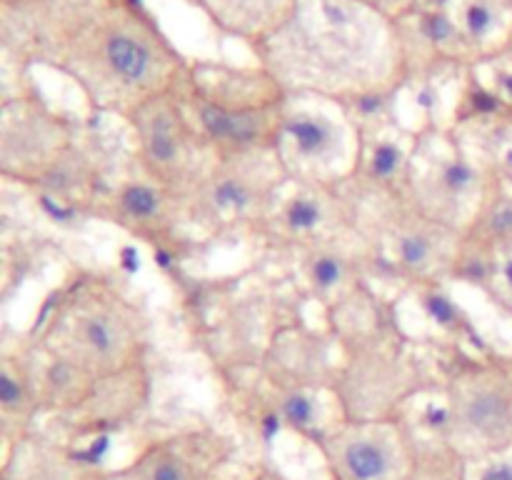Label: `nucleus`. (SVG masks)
<instances>
[{
    "mask_svg": "<svg viewBox=\"0 0 512 480\" xmlns=\"http://www.w3.org/2000/svg\"><path fill=\"white\" fill-rule=\"evenodd\" d=\"M40 63L68 75L95 113L128 120L145 100L178 90L190 65L138 0L50 5L33 38Z\"/></svg>",
    "mask_w": 512,
    "mask_h": 480,
    "instance_id": "obj_1",
    "label": "nucleus"
},
{
    "mask_svg": "<svg viewBox=\"0 0 512 480\" xmlns=\"http://www.w3.org/2000/svg\"><path fill=\"white\" fill-rule=\"evenodd\" d=\"M258 55L290 98L318 95L340 105L365 93H400L410 83L395 20L365 0H298Z\"/></svg>",
    "mask_w": 512,
    "mask_h": 480,
    "instance_id": "obj_2",
    "label": "nucleus"
},
{
    "mask_svg": "<svg viewBox=\"0 0 512 480\" xmlns=\"http://www.w3.org/2000/svg\"><path fill=\"white\" fill-rule=\"evenodd\" d=\"M343 360L330 378L340 420H385L408 413L418 395L440 393L395 315V303L370 288L328 315Z\"/></svg>",
    "mask_w": 512,
    "mask_h": 480,
    "instance_id": "obj_3",
    "label": "nucleus"
},
{
    "mask_svg": "<svg viewBox=\"0 0 512 480\" xmlns=\"http://www.w3.org/2000/svg\"><path fill=\"white\" fill-rule=\"evenodd\" d=\"M25 343L38 355L73 360L105 383L150 380L148 315L90 270H78L50 293Z\"/></svg>",
    "mask_w": 512,
    "mask_h": 480,
    "instance_id": "obj_4",
    "label": "nucleus"
},
{
    "mask_svg": "<svg viewBox=\"0 0 512 480\" xmlns=\"http://www.w3.org/2000/svg\"><path fill=\"white\" fill-rule=\"evenodd\" d=\"M180 100L213 158L275 153L293 98L268 68L190 65Z\"/></svg>",
    "mask_w": 512,
    "mask_h": 480,
    "instance_id": "obj_5",
    "label": "nucleus"
},
{
    "mask_svg": "<svg viewBox=\"0 0 512 480\" xmlns=\"http://www.w3.org/2000/svg\"><path fill=\"white\" fill-rule=\"evenodd\" d=\"M330 480H470V460L410 413L340 420L313 443Z\"/></svg>",
    "mask_w": 512,
    "mask_h": 480,
    "instance_id": "obj_6",
    "label": "nucleus"
},
{
    "mask_svg": "<svg viewBox=\"0 0 512 480\" xmlns=\"http://www.w3.org/2000/svg\"><path fill=\"white\" fill-rule=\"evenodd\" d=\"M470 463L512 450V353L448 345L440 363V405L420 418Z\"/></svg>",
    "mask_w": 512,
    "mask_h": 480,
    "instance_id": "obj_7",
    "label": "nucleus"
},
{
    "mask_svg": "<svg viewBox=\"0 0 512 480\" xmlns=\"http://www.w3.org/2000/svg\"><path fill=\"white\" fill-rule=\"evenodd\" d=\"M290 175L275 153L210 158L193 188L180 198L183 220L208 238L260 235Z\"/></svg>",
    "mask_w": 512,
    "mask_h": 480,
    "instance_id": "obj_8",
    "label": "nucleus"
},
{
    "mask_svg": "<svg viewBox=\"0 0 512 480\" xmlns=\"http://www.w3.org/2000/svg\"><path fill=\"white\" fill-rule=\"evenodd\" d=\"M498 160L470 153L455 128H418L410 205L428 218L465 230L493 180Z\"/></svg>",
    "mask_w": 512,
    "mask_h": 480,
    "instance_id": "obj_9",
    "label": "nucleus"
},
{
    "mask_svg": "<svg viewBox=\"0 0 512 480\" xmlns=\"http://www.w3.org/2000/svg\"><path fill=\"white\" fill-rule=\"evenodd\" d=\"M375 208L378 215L373 223H363L375 273L395 275L408 288L420 283H450L463 230L428 218L410 203Z\"/></svg>",
    "mask_w": 512,
    "mask_h": 480,
    "instance_id": "obj_10",
    "label": "nucleus"
},
{
    "mask_svg": "<svg viewBox=\"0 0 512 480\" xmlns=\"http://www.w3.org/2000/svg\"><path fill=\"white\" fill-rule=\"evenodd\" d=\"M178 90L145 100L125 125L133 130L140 175L183 198L213 155L203 145Z\"/></svg>",
    "mask_w": 512,
    "mask_h": 480,
    "instance_id": "obj_11",
    "label": "nucleus"
},
{
    "mask_svg": "<svg viewBox=\"0 0 512 480\" xmlns=\"http://www.w3.org/2000/svg\"><path fill=\"white\" fill-rule=\"evenodd\" d=\"M363 233V203L345 183H290L260 238L300 253Z\"/></svg>",
    "mask_w": 512,
    "mask_h": 480,
    "instance_id": "obj_12",
    "label": "nucleus"
},
{
    "mask_svg": "<svg viewBox=\"0 0 512 480\" xmlns=\"http://www.w3.org/2000/svg\"><path fill=\"white\" fill-rule=\"evenodd\" d=\"M75 148V128L68 118L48 110L33 95L3 100L0 173L5 180L35 188Z\"/></svg>",
    "mask_w": 512,
    "mask_h": 480,
    "instance_id": "obj_13",
    "label": "nucleus"
},
{
    "mask_svg": "<svg viewBox=\"0 0 512 480\" xmlns=\"http://www.w3.org/2000/svg\"><path fill=\"white\" fill-rule=\"evenodd\" d=\"M355 153L358 138L348 120L290 105L275 150L290 183H345L353 173Z\"/></svg>",
    "mask_w": 512,
    "mask_h": 480,
    "instance_id": "obj_14",
    "label": "nucleus"
},
{
    "mask_svg": "<svg viewBox=\"0 0 512 480\" xmlns=\"http://www.w3.org/2000/svg\"><path fill=\"white\" fill-rule=\"evenodd\" d=\"M235 443L213 425H193L148 440L110 480H223Z\"/></svg>",
    "mask_w": 512,
    "mask_h": 480,
    "instance_id": "obj_15",
    "label": "nucleus"
},
{
    "mask_svg": "<svg viewBox=\"0 0 512 480\" xmlns=\"http://www.w3.org/2000/svg\"><path fill=\"white\" fill-rule=\"evenodd\" d=\"M358 153L350 178L345 180L360 203L373 200L375 205L410 203L415 173L418 130L403 125L358 133Z\"/></svg>",
    "mask_w": 512,
    "mask_h": 480,
    "instance_id": "obj_16",
    "label": "nucleus"
},
{
    "mask_svg": "<svg viewBox=\"0 0 512 480\" xmlns=\"http://www.w3.org/2000/svg\"><path fill=\"white\" fill-rule=\"evenodd\" d=\"M93 215L108 220L130 238L155 250L175 248L183 203L175 193L160 188L148 178H128L110 193L100 195Z\"/></svg>",
    "mask_w": 512,
    "mask_h": 480,
    "instance_id": "obj_17",
    "label": "nucleus"
},
{
    "mask_svg": "<svg viewBox=\"0 0 512 480\" xmlns=\"http://www.w3.org/2000/svg\"><path fill=\"white\" fill-rule=\"evenodd\" d=\"M298 263L305 293L323 305L328 315L363 293L368 288V275L375 273L365 235L358 245H350V238H343L300 250Z\"/></svg>",
    "mask_w": 512,
    "mask_h": 480,
    "instance_id": "obj_18",
    "label": "nucleus"
},
{
    "mask_svg": "<svg viewBox=\"0 0 512 480\" xmlns=\"http://www.w3.org/2000/svg\"><path fill=\"white\" fill-rule=\"evenodd\" d=\"M43 415L38 388V365L30 345L3 350L0 358V430L3 450L35 433V420Z\"/></svg>",
    "mask_w": 512,
    "mask_h": 480,
    "instance_id": "obj_19",
    "label": "nucleus"
},
{
    "mask_svg": "<svg viewBox=\"0 0 512 480\" xmlns=\"http://www.w3.org/2000/svg\"><path fill=\"white\" fill-rule=\"evenodd\" d=\"M3 480H110L108 470L90 465L75 450L30 433L3 450Z\"/></svg>",
    "mask_w": 512,
    "mask_h": 480,
    "instance_id": "obj_20",
    "label": "nucleus"
},
{
    "mask_svg": "<svg viewBox=\"0 0 512 480\" xmlns=\"http://www.w3.org/2000/svg\"><path fill=\"white\" fill-rule=\"evenodd\" d=\"M220 30L248 40L255 50L290 20L298 0H195Z\"/></svg>",
    "mask_w": 512,
    "mask_h": 480,
    "instance_id": "obj_21",
    "label": "nucleus"
},
{
    "mask_svg": "<svg viewBox=\"0 0 512 480\" xmlns=\"http://www.w3.org/2000/svg\"><path fill=\"white\" fill-rule=\"evenodd\" d=\"M410 293L423 318L433 325L435 333L445 335L448 345H470L473 350L488 348L480 338L475 320L448 290V283H420L410 288Z\"/></svg>",
    "mask_w": 512,
    "mask_h": 480,
    "instance_id": "obj_22",
    "label": "nucleus"
},
{
    "mask_svg": "<svg viewBox=\"0 0 512 480\" xmlns=\"http://www.w3.org/2000/svg\"><path fill=\"white\" fill-rule=\"evenodd\" d=\"M463 235L493 253L503 255L512 250V185L508 183V173L500 165L475 210L473 220Z\"/></svg>",
    "mask_w": 512,
    "mask_h": 480,
    "instance_id": "obj_23",
    "label": "nucleus"
},
{
    "mask_svg": "<svg viewBox=\"0 0 512 480\" xmlns=\"http://www.w3.org/2000/svg\"><path fill=\"white\" fill-rule=\"evenodd\" d=\"M270 415L280 423V428L293 430L295 435L308 440L310 445L325 433L333 423H325L320 418V403L318 395L313 393L305 385H280V383H270Z\"/></svg>",
    "mask_w": 512,
    "mask_h": 480,
    "instance_id": "obj_24",
    "label": "nucleus"
},
{
    "mask_svg": "<svg viewBox=\"0 0 512 480\" xmlns=\"http://www.w3.org/2000/svg\"><path fill=\"white\" fill-rule=\"evenodd\" d=\"M498 263V253H493V250L483 248V245L473 243V240H468L465 235H460L458 258H455L450 283L470 285V288H478L488 295L495 283V275H498Z\"/></svg>",
    "mask_w": 512,
    "mask_h": 480,
    "instance_id": "obj_25",
    "label": "nucleus"
},
{
    "mask_svg": "<svg viewBox=\"0 0 512 480\" xmlns=\"http://www.w3.org/2000/svg\"><path fill=\"white\" fill-rule=\"evenodd\" d=\"M480 65L490 68V85L495 98L505 105V110L512 115V38L495 55L483 60Z\"/></svg>",
    "mask_w": 512,
    "mask_h": 480,
    "instance_id": "obj_26",
    "label": "nucleus"
},
{
    "mask_svg": "<svg viewBox=\"0 0 512 480\" xmlns=\"http://www.w3.org/2000/svg\"><path fill=\"white\" fill-rule=\"evenodd\" d=\"M488 300L500 308L503 313L512 315V250L510 253L500 255L498 263V275H495V283L490 288Z\"/></svg>",
    "mask_w": 512,
    "mask_h": 480,
    "instance_id": "obj_27",
    "label": "nucleus"
},
{
    "mask_svg": "<svg viewBox=\"0 0 512 480\" xmlns=\"http://www.w3.org/2000/svg\"><path fill=\"white\" fill-rule=\"evenodd\" d=\"M470 480H512V450L470 463Z\"/></svg>",
    "mask_w": 512,
    "mask_h": 480,
    "instance_id": "obj_28",
    "label": "nucleus"
},
{
    "mask_svg": "<svg viewBox=\"0 0 512 480\" xmlns=\"http://www.w3.org/2000/svg\"><path fill=\"white\" fill-rule=\"evenodd\" d=\"M245 480H293V478H288L285 473H280L275 465L260 463V465H255L253 470H250V475Z\"/></svg>",
    "mask_w": 512,
    "mask_h": 480,
    "instance_id": "obj_29",
    "label": "nucleus"
},
{
    "mask_svg": "<svg viewBox=\"0 0 512 480\" xmlns=\"http://www.w3.org/2000/svg\"><path fill=\"white\" fill-rule=\"evenodd\" d=\"M365 3H370L375 10H380V13L388 15L390 20H395L400 15V10H403L405 0H365Z\"/></svg>",
    "mask_w": 512,
    "mask_h": 480,
    "instance_id": "obj_30",
    "label": "nucleus"
},
{
    "mask_svg": "<svg viewBox=\"0 0 512 480\" xmlns=\"http://www.w3.org/2000/svg\"><path fill=\"white\" fill-rule=\"evenodd\" d=\"M28 3H35V0H3V5L5 8H15V5H28Z\"/></svg>",
    "mask_w": 512,
    "mask_h": 480,
    "instance_id": "obj_31",
    "label": "nucleus"
}]
</instances>
